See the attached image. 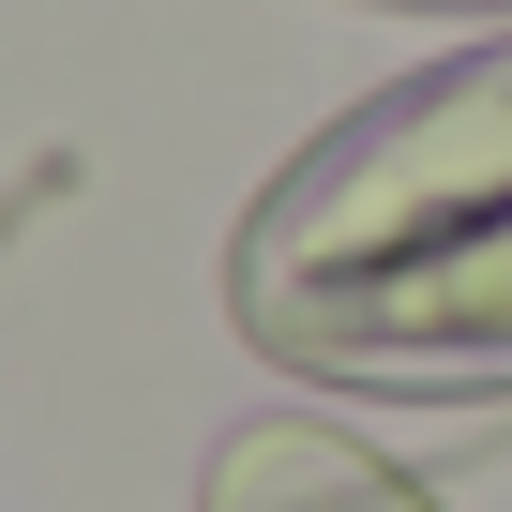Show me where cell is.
<instances>
[{"label":"cell","instance_id":"cell-1","mask_svg":"<svg viewBox=\"0 0 512 512\" xmlns=\"http://www.w3.org/2000/svg\"><path fill=\"white\" fill-rule=\"evenodd\" d=\"M241 332L302 377H512V61L287 166L241 241Z\"/></svg>","mask_w":512,"mask_h":512}]
</instances>
